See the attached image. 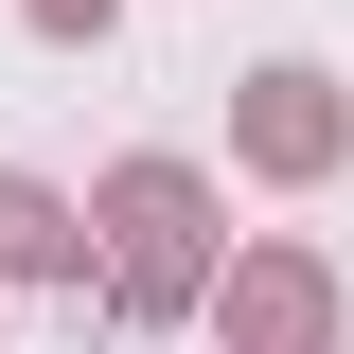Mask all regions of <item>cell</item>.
I'll return each mask as SVG.
<instances>
[{
    "mask_svg": "<svg viewBox=\"0 0 354 354\" xmlns=\"http://www.w3.org/2000/svg\"><path fill=\"white\" fill-rule=\"evenodd\" d=\"M0 266H18V283H36V266H71V213H53L36 177H0Z\"/></svg>",
    "mask_w": 354,
    "mask_h": 354,
    "instance_id": "7a4b0ae2",
    "label": "cell"
},
{
    "mask_svg": "<svg viewBox=\"0 0 354 354\" xmlns=\"http://www.w3.org/2000/svg\"><path fill=\"white\" fill-rule=\"evenodd\" d=\"M248 337H266V354H283V337H319V283H301V266H266V283H248Z\"/></svg>",
    "mask_w": 354,
    "mask_h": 354,
    "instance_id": "277c9868",
    "label": "cell"
},
{
    "mask_svg": "<svg viewBox=\"0 0 354 354\" xmlns=\"http://www.w3.org/2000/svg\"><path fill=\"white\" fill-rule=\"evenodd\" d=\"M36 18H53V36H88V18H106V0H36Z\"/></svg>",
    "mask_w": 354,
    "mask_h": 354,
    "instance_id": "5b68a950",
    "label": "cell"
},
{
    "mask_svg": "<svg viewBox=\"0 0 354 354\" xmlns=\"http://www.w3.org/2000/svg\"><path fill=\"white\" fill-rule=\"evenodd\" d=\"M106 230H124V301L142 319L195 301V177H177V160H124V177H106Z\"/></svg>",
    "mask_w": 354,
    "mask_h": 354,
    "instance_id": "6da1fadb",
    "label": "cell"
},
{
    "mask_svg": "<svg viewBox=\"0 0 354 354\" xmlns=\"http://www.w3.org/2000/svg\"><path fill=\"white\" fill-rule=\"evenodd\" d=\"M337 142V106H319V71H266V160H319Z\"/></svg>",
    "mask_w": 354,
    "mask_h": 354,
    "instance_id": "3957f363",
    "label": "cell"
}]
</instances>
